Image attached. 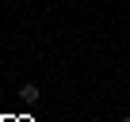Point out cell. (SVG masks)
<instances>
[{"label":"cell","instance_id":"cell-1","mask_svg":"<svg viewBox=\"0 0 130 122\" xmlns=\"http://www.w3.org/2000/svg\"><path fill=\"white\" fill-rule=\"evenodd\" d=\"M19 99H23L27 107H38V103H42V92H38V84H23V88H19Z\"/></svg>","mask_w":130,"mask_h":122},{"label":"cell","instance_id":"cell-2","mask_svg":"<svg viewBox=\"0 0 130 122\" xmlns=\"http://www.w3.org/2000/svg\"><path fill=\"white\" fill-rule=\"evenodd\" d=\"M122 122H130V114H126V118H122Z\"/></svg>","mask_w":130,"mask_h":122}]
</instances>
